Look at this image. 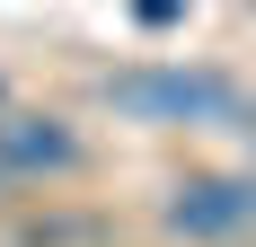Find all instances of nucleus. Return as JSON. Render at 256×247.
<instances>
[{"label":"nucleus","instance_id":"423d86ee","mask_svg":"<svg viewBox=\"0 0 256 247\" xmlns=\"http://www.w3.org/2000/svg\"><path fill=\"white\" fill-rule=\"evenodd\" d=\"M0 176H9V168H0Z\"/></svg>","mask_w":256,"mask_h":247},{"label":"nucleus","instance_id":"f257e3e1","mask_svg":"<svg viewBox=\"0 0 256 247\" xmlns=\"http://www.w3.org/2000/svg\"><path fill=\"white\" fill-rule=\"evenodd\" d=\"M115 115L132 124H230L238 106V80L230 71H186V62H142V71H106L98 88Z\"/></svg>","mask_w":256,"mask_h":247},{"label":"nucleus","instance_id":"7ed1b4c3","mask_svg":"<svg viewBox=\"0 0 256 247\" xmlns=\"http://www.w3.org/2000/svg\"><path fill=\"white\" fill-rule=\"evenodd\" d=\"M0 168H9V176H71L80 168V132L62 115L0 106Z\"/></svg>","mask_w":256,"mask_h":247},{"label":"nucleus","instance_id":"20e7f679","mask_svg":"<svg viewBox=\"0 0 256 247\" xmlns=\"http://www.w3.org/2000/svg\"><path fill=\"white\" fill-rule=\"evenodd\" d=\"M132 9H142V18H150V26H168V18H177V9H186V0H132Z\"/></svg>","mask_w":256,"mask_h":247},{"label":"nucleus","instance_id":"0eeeda50","mask_svg":"<svg viewBox=\"0 0 256 247\" xmlns=\"http://www.w3.org/2000/svg\"><path fill=\"white\" fill-rule=\"evenodd\" d=\"M248 132H256V124H248Z\"/></svg>","mask_w":256,"mask_h":247},{"label":"nucleus","instance_id":"f03ea898","mask_svg":"<svg viewBox=\"0 0 256 247\" xmlns=\"http://www.w3.org/2000/svg\"><path fill=\"white\" fill-rule=\"evenodd\" d=\"M256 221V176H186L168 194V230L177 238H238Z\"/></svg>","mask_w":256,"mask_h":247},{"label":"nucleus","instance_id":"39448f33","mask_svg":"<svg viewBox=\"0 0 256 247\" xmlns=\"http://www.w3.org/2000/svg\"><path fill=\"white\" fill-rule=\"evenodd\" d=\"M0 106H9V80H0Z\"/></svg>","mask_w":256,"mask_h":247}]
</instances>
